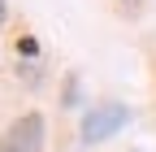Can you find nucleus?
Listing matches in <instances>:
<instances>
[{"mask_svg":"<svg viewBox=\"0 0 156 152\" xmlns=\"http://www.w3.org/2000/svg\"><path fill=\"white\" fill-rule=\"evenodd\" d=\"M5 17H9V5H5V0H0V26H5Z\"/></svg>","mask_w":156,"mask_h":152,"instance_id":"obj_4","label":"nucleus"},{"mask_svg":"<svg viewBox=\"0 0 156 152\" xmlns=\"http://www.w3.org/2000/svg\"><path fill=\"white\" fill-rule=\"evenodd\" d=\"M35 52H39L35 35H22V39H17V56H35Z\"/></svg>","mask_w":156,"mask_h":152,"instance_id":"obj_3","label":"nucleus"},{"mask_svg":"<svg viewBox=\"0 0 156 152\" xmlns=\"http://www.w3.org/2000/svg\"><path fill=\"white\" fill-rule=\"evenodd\" d=\"M126 5H130V13H139V5H143V0H126Z\"/></svg>","mask_w":156,"mask_h":152,"instance_id":"obj_5","label":"nucleus"},{"mask_svg":"<svg viewBox=\"0 0 156 152\" xmlns=\"http://www.w3.org/2000/svg\"><path fill=\"white\" fill-rule=\"evenodd\" d=\"M39 148H44V113H22L0 135V152H39Z\"/></svg>","mask_w":156,"mask_h":152,"instance_id":"obj_2","label":"nucleus"},{"mask_svg":"<svg viewBox=\"0 0 156 152\" xmlns=\"http://www.w3.org/2000/svg\"><path fill=\"white\" fill-rule=\"evenodd\" d=\"M130 122V109L126 104H117V100H104V104H91L83 113V126H78V139L83 143H104L113 139L117 130H122Z\"/></svg>","mask_w":156,"mask_h":152,"instance_id":"obj_1","label":"nucleus"}]
</instances>
